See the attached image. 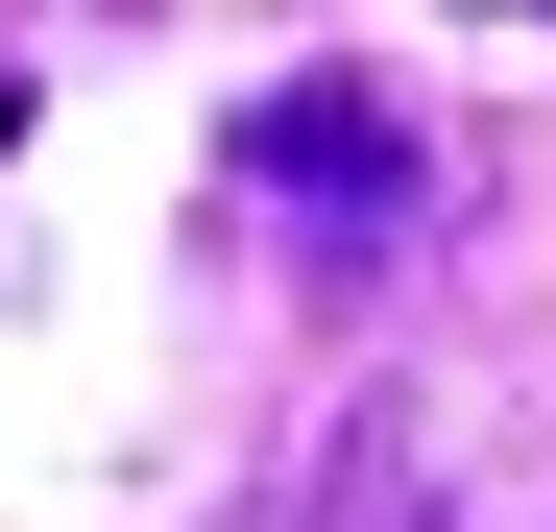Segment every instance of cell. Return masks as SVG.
I'll return each instance as SVG.
<instances>
[{
	"label": "cell",
	"instance_id": "7a4b0ae2",
	"mask_svg": "<svg viewBox=\"0 0 556 532\" xmlns=\"http://www.w3.org/2000/svg\"><path fill=\"white\" fill-rule=\"evenodd\" d=\"M315 532H435V508H412V460H363V508H315Z\"/></svg>",
	"mask_w": 556,
	"mask_h": 532
},
{
	"label": "cell",
	"instance_id": "6da1fadb",
	"mask_svg": "<svg viewBox=\"0 0 556 532\" xmlns=\"http://www.w3.org/2000/svg\"><path fill=\"white\" fill-rule=\"evenodd\" d=\"M242 194L291 218V242H339V266H363V242L412 218V98H363V73H291V98L242 122Z\"/></svg>",
	"mask_w": 556,
	"mask_h": 532
}]
</instances>
